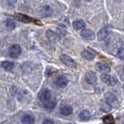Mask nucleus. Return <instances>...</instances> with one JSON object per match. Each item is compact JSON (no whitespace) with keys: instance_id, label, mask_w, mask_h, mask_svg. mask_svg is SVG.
<instances>
[{"instance_id":"22","label":"nucleus","mask_w":124,"mask_h":124,"mask_svg":"<svg viewBox=\"0 0 124 124\" xmlns=\"http://www.w3.org/2000/svg\"><path fill=\"white\" fill-rule=\"evenodd\" d=\"M42 124H54V122H53L51 119H49V118H48V119H45Z\"/></svg>"},{"instance_id":"15","label":"nucleus","mask_w":124,"mask_h":124,"mask_svg":"<svg viewBox=\"0 0 124 124\" xmlns=\"http://www.w3.org/2000/svg\"><path fill=\"white\" fill-rule=\"evenodd\" d=\"M23 124H35V118L31 115H25L22 118Z\"/></svg>"},{"instance_id":"9","label":"nucleus","mask_w":124,"mask_h":124,"mask_svg":"<svg viewBox=\"0 0 124 124\" xmlns=\"http://www.w3.org/2000/svg\"><path fill=\"white\" fill-rule=\"evenodd\" d=\"M15 16H16V18H18L19 21L23 22V23H35L36 22L35 19L31 18L27 15H24V14H16Z\"/></svg>"},{"instance_id":"13","label":"nucleus","mask_w":124,"mask_h":124,"mask_svg":"<svg viewBox=\"0 0 124 124\" xmlns=\"http://www.w3.org/2000/svg\"><path fill=\"white\" fill-rule=\"evenodd\" d=\"M78 118H80L81 120H83V121H87L91 118V114L88 110H82L78 114Z\"/></svg>"},{"instance_id":"3","label":"nucleus","mask_w":124,"mask_h":124,"mask_svg":"<svg viewBox=\"0 0 124 124\" xmlns=\"http://www.w3.org/2000/svg\"><path fill=\"white\" fill-rule=\"evenodd\" d=\"M21 52H22V50H21V47L15 44V45H12L10 48H9V56L11 58H18L19 56L21 55Z\"/></svg>"},{"instance_id":"1","label":"nucleus","mask_w":124,"mask_h":124,"mask_svg":"<svg viewBox=\"0 0 124 124\" xmlns=\"http://www.w3.org/2000/svg\"><path fill=\"white\" fill-rule=\"evenodd\" d=\"M38 98H39V101L41 102L44 108H46L48 110H51L55 107L56 101L54 97L52 96V93L50 90L43 89L38 94Z\"/></svg>"},{"instance_id":"23","label":"nucleus","mask_w":124,"mask_h":124,"mask_svg":"<svg viewBox=\"0 0 124 124\" xmlns=\"http://www.w3.org/2000/svg\"><path fill=\"white\" fill-rule=\"evenodd\" d=\"M86 1H91V0H86Z\"/></svg>"},{"instance_id":"19","label":"nucleus","mask_w":124,"mask_h":124,"mask_svg":"<svg viewBox=\"0 0 124 124\" xmlns=\"http://www.w3.org/2000/svg\"><path fill=\"white\" fill-rule=\"evenodd\" d=\"M103 121H104L105 124H114L115 119H114L112 115H106V116H105L104 118H103Z\"/></svg>"},{"instance_id":"11","label":"nucleus","mask_w":124,"mask_h":124,"mask_svg":"<svg viewBox=\"0 0 124 124\" xmlns=\"http://www.w3.org/2000/svg\"><path fill=\"white\" fill-rule=\"evenodd\" d=\"M96 69L100 71V72H104V73H108L110 72V67L109 65H107L106 63H101V62H98L96 63Z\"/></svg>"},{"instance_id":"18","label":"nucleus","mask_w":124,"mask_h":124,"mask_svg":"<svg viewBox=\"0 0 124 124\" xmlns=\"http://www.w3.org/2000/svg\"><path fill=\"white\" fill-rule=\"evenodd\" d=\"M47 37L48 38L51 40V41H56V40H58L59 39V37H58V35L54 33L53 31H51V30H48L47 31Z\"/></svg>"},{"instance_id":"2","label":"nucleus","mask_w":124,"mask_h":124,"mask_svg":"<svg viewBox=\"0 0 124 124\" xmlns=\"http://www.w3.org/2000/svg\"><path fill=\"white\" fill-rule=\"evenodd\" d=\"M101 79L104 81L106 84L110 85V86H114V85L117 84V79L114 77H112L109 74H107V73L101 75Z\"/></svg>"},{"instance_id":"21","label":"nucleus","mask_w":124,"mask_h":124,"mask_svg":"<svg viewBox=\"0 0 124 124\" xmlns=\"http://www.w3.org/2000/svg\"><path fill=\"white\" fill-rule=\"evenodd\" d=\"M117 56L119 59H124V48H119L117 51Z\"/></svg>"},{"instance_id":"6","label":"nucleus","mask_w":124,"mask_h":124,"mask_svg":"<svg viewBox=\"0 0 124 124\" xmlns=\"http://www.w3.org/2000/svg\"><path fill=\"white\" fill-rule=\"evenodd\" d=\"M85 80L87 82L88 84H94L96 81H97V77L96 75L94 74L92 71H89L85 74Z\"/></svg>"},{"instance_id":"26","label":"nucleus","mask_w":124,"mask_h":124,"mask_svg":"<svg viewBox=\"0 0 124 124\" xmlns=\"http://www.w3.org/2000/svg\"><path fill=\"white\" fill-rule=\"evenodd\" d=\"M123 124H124V123H123Z\"/></svg>"},{"instance_id":"14","label":"nucleus","mask_w":124,"mask_h":124,"mask_svg":"<svg viewBox=\"0 0 124 124\" xmlns=\"http://www.w3.org/2000/svg\"><path fill=\"white\" fill-rule=\"evenodd\" d=\"M1 67L5 69L6 71H10L14 67V63L12 62H9V61H4V62H1Z\"/></svg>"},{"instance_id":"16","label":"nucleus","mask_w":124,"mask_h":124,"mask_svg":"<svg viewBox=\"0 0 124 124\" xmlns=\"http://www.w3.org/2000/svg\"><path fill=\"white\" fill-rule=\"evenodd\" d=\"M81 56H82L85 60H88V61H92V60L94 59L93 53H92L90 50H83V51L81 52Z\"/></svg>"},{"instance_id":"20","label":"nucleus","mask_w":124,"mask_h":124,"mask_svg":"<svg viewBox=\"0 0 124 124\" xmlns=\"http://www.w3.org/2000/svg\"><path fill=\"white\" fill-rule=\"evenodd\" d=\"M6 26L8 28H9V29H14L15 26H16V23H15V22H14L13 20L8 19L6 21Z\"/></svg>"},{"instance_id":"7","label":"nucleus","mask_w":124,"mask_h":124,"mask_svg":"<svg viewBox=\"0 0 124 124\" xmlns=\"http://www.w3.org/2000/svg\"><path fill=\"white\" fill-rule=\"evenodd\" d=\"M68 84V78L64 76H60L55 81V85L60 88H63Z\"/></svg>"},{"instance_id":"4","label":"nucleus","mask_w":124,"mask_h":124,"mask_svg":"<svg viewBox=\"0 0 124 124\" xmlns=\"http://www.w3.org/2000/svg\"><path fill=\"white\" fill-rule=\"evenodd\" d=\"M60 60L62 61V63H64L65 65H67L69 67H75L76 66V62H75L74 60L66 54H62L60 56Z\"/></svg>"},{"instance_id":"12","label":"nucleus","mask_w":124,"mask_h":124,"mask_svg":"<svg viewBox=\"0 0 124 124\" xmlns=\"http://www.w3.org/2000/svg\"><path fill=\"white\" fill-rule=\"evenodd\" d=\"M85 26L86 24H85L84 21H82V20H77L73 23V27L76 30H82L85 28Z\"/></svg>"},{"instance_id":"10","label":"nucleus","mask_w":124,"mask_h":124,"mask_svg":"<svg viewBox=\"0 0 124 124\" xmlns=\"http://www.w3.org/2000/svg\"><path fill=\"white\" fill-rule=\"evenodd\" d=\"M106 101L107 104H109L110 106H115L116 104H117V102H118V100H117V97L113 94V93H107L106 95Z\"/></svg>"},{"instance_id":"24","label":"nucleus","mask_w":124,"mask_h":124,"mask_svg":"<svg viewBox=\"0 0 124 124\" xmlns=\"http://www.w3.org/2000/svg\"><path fill=\"white\" fill-rule=\"evenodd\" d=\"M69 124H74V123H69Z\"/></svg>"},{"instance_id":"8","label":"nucleus","mask_w":124,"mask_h":124,"mask_svg":"<svg viewBox=\"0 0 124 124\" xmlns=\"http://www.w3.org/2000/svg\"><path fill=\"white\" fill-rule=\"evenodd\" d=\"M80 35L84 39H87V40H92L94 38V32L90 29H84L80 33Z\"/></svg>"},{"instance_id":"5","label":"nucleus","mask_w":124,"mask_h":124,"mask_svg":"<svg viewBox=\"0 0 124 124\" xmlns=\"http://www.w3.org/2000/svg\"><path fill=\"white\" fill-rule=\"evenodd\" d=\"M109 34H110V27L109 26H105L98 33V35H97L98 36V39L99 40H104V39H106V37L109 36Z\"/></svg>"},{"instance_id":"25","label":"nucleus","mask_w":124,"mask_h":124,"mask_svg":"<svg viewBox=\"0 0 124 124\" xmlns=\"http://www.w3.org/2000/svg\"><path fill=\"white\" fill-rule=\"evenodd\" d=\"M123 72H124V67H123Z\"/></svg>"},{"instance_id":"17","label":"nucleus","mask_w":124,"mask_h":124,"mask_svg":"<svg viewBox=\"0 0 124 124\" xmlns=\"http://www.w3.org/2000/svg\"><path fill=\"white\" fill-rule=\"evenodd\" d=\"M61 113H62V115H65V116L71 115L73 113V108L69 106H62V108H61Z\"/></svg>"}]
</instances>
